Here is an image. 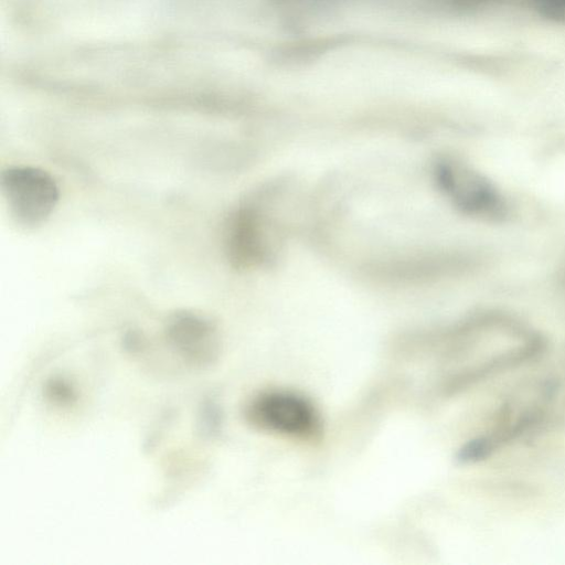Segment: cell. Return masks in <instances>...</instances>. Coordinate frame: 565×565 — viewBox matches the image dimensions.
Masks as SVG:
<instances>
[{
	"instance_id": "cell-2",
	"label": "cell",
	"mask_w": 565,
	"mask_h": 565,
	"mask_svg": "<svg viewBox=\"0 0 565 565\" xmlns=\"http://www.w3.org/2000/svg\"><path fill=\"white\" fill-rule=\"evenodd\" d=\"M260 191L244 200L225 226V253L237 269L264 266L274 260L276 243Z\"/></svg>"
},
{
	"instance_id": "cell-3",
	"label": "cell",
	"mask_w": 565,
	"mask_h": 565,
	"mask_svg": "<svg viewBox=\"0 0 565 565\" xmlns=\"http://www.w3.org/2000/svg\"><path fill=\"white\" fill-rule=\"evenodd\" d=\"M1 190L11 217L25 228L42 225L60 199L54 178L36 167L17 166L3 170Z\"/></svg>"
},
{
	"instance_id": "cell-1",
	"label": "cell",
	"mask_w": 565,
	"mask_h": 565,
	"mask_svg": "<svg viewBox=\"0 0 565 565\" xmlns=\"http://www.w3.org/2000/svg\"><path fill=\"white\" fill-rule=\"evenodd\" d=\"M247 422L258 430L302 443L320 439L323 423L317 407L303 395L287 390H266L245 407Z\"/></svg>"
},
{
	"instance_id": "cell-4",
	"label": "cell",
	"mask_w": 565,
	"mask_h": 565,
	"mask_svg": "<svg viewBox=\"0 0 565 565\" xmlns=\"http://www.w3.org/2000/svg\"><path fill=\"white\" fill-rule=\"evenodd\" d=\"M435 173L440 188L460 209L470 213L495 209V193L473 171L451 161H441L436 164Z\"/></svg>"
}]
</instances>
